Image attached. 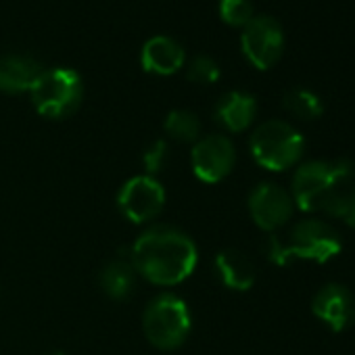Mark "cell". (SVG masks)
Wrapping results in <instances>:
<instances>
[{
	"label": "cell",
	"instance_id": "6da1fadb",
	"mask_svg": "<svg viewBox=\"0 0 355 355\" xmlns=\"http://www.w3.org/2000/svg\"><path fill=\"white\" fill-rule=\"evenodd\" d=\"M130 261L148 282L173 286L195 272L199 253L189 234L169 226H155L132 245Z\"/></svg>",
	"mask_w": 355,
	"mask_h": 355
},
{
	"label": "cell",
	"instance_id": "7a4b0ae2",
	"mask_svg": "<svg viewBox=\"0 0 355 355\" xmlns=\"http://www.w3.org/2000/svg\"><path fill=\"white\" fill-rule=\"evenodd\" d=\"M355 180V163L349 159H332V161H307L297 167L293 182H291V197L295 207L305 214L322 211L326 199L345 182Z\"/></svg>",
	"mask_w": 355,
	"mask_h": 355
},
{
	"label": "cell",
	"instance_id": "3957f363",
	"mask_svg": "<svg viewBox=\"0 0 355 355\" xmlns=\"http://www.w3.org/2000/svg\"><path fill=\"white\" fill-rule=\"evenodd\" d=\"M191 326L193 318L187 301L171 293L155 297L142 313L144 336L150 345L163 351L180 347L189 338Z\"/></svg>",
	"mask_w": 355,
	"mask_h": 355
},
{
	"label": "cell",
	"instance_id": "277c9868",
	"mask_svg": "<svg viewBox=\"0 0 355 355\" xmlns=\"http://www.w3.org/2000/svg\"><path fill=\"white\" fill-rule=\"evenodd\" d=\"M249 146L253 159L261 167L270 171H284L303 157L305 138L288 121L268 119L255 128Z\"/></svg>",
	"mask_w": 355,
	"mask_h": 355
},
{
	"label": "cell",
	"instance_id": "5b68a950",
	"mask_svg": "<svg viewBox=\"0 0 355 355\" xmlns=\"http://www.w3.org/2000/svg\"><path fill=\"white\" fill-rule=\"evenodd\" d=\"M32 103L42 117L65 119L78 111L84 98V84L78 71L67 67L44 69L30 90Z\"/></svg>",
	"mask_w": 355,
	"mask_h": 355
},
{
	"label": "cell",
	"instance_id": "8992f818",
	"mask_svg": "<svg viewBox=\"0 0 355 355\" xmlns=\"http://www.w3.org/2000/svg\"><path fill=\"white\" fill-rule=\"evenodd\" d=\"M291 261L309 259L315 263H326L343 251L340 234L322 220H301L288 232L284 241Z\"/></svg>",
	"mask_w": 355,
	"mask_h": 355
},
{
	"label": "cell",
	"instance_id": "52a82bcc",
	"mask_svg": "<svg viewBox=\"0 0 355 355\" xmlns=\"http://www.w3.org/2000/svg\"><path fill=\"white\" fill-rule=\"evenodd\" d=\"M245 59L259 71L272 69L284 53V32L278 19L270 15H255L241 36Z\"/></svg>",
	"mask_w": 355,
	"mask_h": 355
},
{
	"label": "cell",
	"instance_id": "ba28073f",
	"mask_svg": "<svg viewBox=\"0 0 355 355\" xmlns=\"http://www.w3.org/2000/svg\"><path fill=\"white\" fill-rule=\"evenodd\" d=\"M163 205L165 191L153 175L130 178L117 195V207L132 224H146L155 220Z\"/></svg>",
	"mask_w": 355,
	"mask_h": 355
},
{
	"label": "cell",
	"instance_id": "9c48e42d",
	"mask_svg": "<svg viewBox=\"0 0 355 355\" xmlns=\"http://www.w3.org/2000/svg\"><path fill=\"white\" fill-rule=\"evenodd\" d=\"M193 171L199 180L207 184L222 182L224 178L234 169L236 163V150L230 138L211 134L205 138H199L191 153Z\"/></svg>",
	"mask_w": 355,
	"mask_h": 355
},
{
	"label": "cell",
	"instance_id": "30bf717a",
	"mask_svg": "<svg viewBox=\"0 0 355 355\" xmlns=\"http://www.w3.org/2000/svg\"><path fill=\"white\" fill-rule=\"evenodd\" d=\"M293 211H295V203L291 193H286L278 184L261 182L249 195V214L253 222L270 234L282 228L291 220Z\"/></svg>",
	"mask_w": 355,
	"mask_h": 355
},
{
	"label": "cell",
	"instance_id": "8fae6325",
	"mask_svg": "<svg viewBox=\"0 0 355 355\" xmlns=\"http://www.w3.org/2000/svg\"><path fill=\"white\" fill-rule=\"evenodd\" d=\"M311 311L332 332H343L355 322V297L347 286L330 282L315 293Z\"/></svg>",
	"mask_w": 355,
	"mask_h": 355
},
{
	"label": "cell",
	"instance_id": "7c38bea8",
	"mask_svg": "<svg viewBox=\"0 0 355 355\" xmlns=\"http://www.w3.org/2000/svg\"><path fill=\"white\" fill-rule=\"evenodd\" d=\"M187 63V53L182 44L169 36H153L142 44L140 65L146 73L173 76Z\"/></svg>",
	"mask_w": 355,
	"mask_h": 355
},
{
	"label": "cell",
	"instance_id": "4fadbf2b",
	"mask_svg": "<svg viewBox=\"0 0 355 355\" xmlns=\"http://www.w3.org/2000/svg\"><path fill=\"white\" fill-rule=\"evenodd\" d=\"M44 67L28 55H5L0 57V90L7 94L30 92Z\"/></svg>",
	"mask_w": 355,
	"mask_h": 355
},
{
	"label": "cell",
	"instance_id": "5bb4252c",
	"mask_svg": "<svg viewBox=\"0 0 355 355\" xmlns=\"http://www.w3.org/2000/svg\"><path fill=\"white\" fill-rule=\"evenodd\" d=\"M257 117V101L249 92L232 90L216 105V121L228 132H245Z\"/></svg>",
	"mask_w": 355,
	"mask_h": 355
},
{
	"label": "cell",
	"instance_id": "9a60e30c",
	"mask_svg": "<svg viewBox=\"0 0 355 355\" xmlns=\"http://www.w3.org/2000/svg\"><path fill=\"white\" fill-rule=\"evenodd\" d=\"M216 270L224 286L230 291H249L255 284V266L253 261L236 249H224L216 257Z\"/></svg>",
	"mask_w": 355,
	"mask_h": 355
},
{
	"label": "cell",
	"instance_id": "2e32d148",
	"mask_svg": "<svg viewBox=\"0 0 355 355\" xmlns=\"http://www.w3.org/2000/svg\"><path fill=\"white\" fill-rule=\"evenodd\" d=\"M136 268L132 266L130 257H119L107 263L101 272V288L115 301H123L134 293L136 286Z\"/></svg>",
	"mask_w": 355,
	"mask_h": 355
},
{
	"label": "cell",
	"instance_id": "e0dca14e",
	"mask_svg": "<svg viewBox=\"0 0 355 355\" xmlns=\"http://www.w3.org/2000/svg\"><path fill=\"white\" fill-rule=\"evenodd\" d=\"M282 105L293 117H297L301 121H313V119L322 117V113H324L322 98L315 92L307 90V88L288 90L284 94V98H282Z\"/></svg>",
	"mask_w": 355,
	"mask_h": 355
},
{
	"label": "cell",
	"instance_id": "ac0fdd59",
	"mask_svg": "<svg viewBox=\"0 0 355 355\" xmlns=\"http://www.w3.org/2000/svg\"><path fill=\"white\" fill-rule=\"evenodd\" d=\"M322 211L328 214L330 218L343 220L347 226L355 230V180L334 189V193L326 199Z\"/></svg>",
	"mask_w": 355,
	"mask_h": 355
},
{
	"label": "cell",
	"instance_id": "d6986e66",
	"mask_svg": "<svg viewBox=\"0 0 355 355\" xmlns=\"http://www.w3.org/2000/svg\"><path fill=\"white\" fill-rule=\"evenodd\" d=\"M169 138L178 142H197L201 136V121L193 111L187 109H175L165 117L163 123Z\"/></svg>",
	"mask_w": 355,
	"mask_h": 355
},
{
	"label": "cell",
	"instance_id": "ffe728a7",
	"mask_svg": "<svg viewBox=\"0 0 355 355\" xmlns=\"http://www.w3.org/2000/svg\"><path fill=\"white\" fill-rule=\"evenodd\" d=\"M220 17L230 28H245L255 17L251 0H220Z\"/></svg>",
	"mask_w": 355,
	"mask_h": 355
},
{
	"label": "cell",
	"instance_id": "44dd1931",
	"mask_svg": "<svg viewBox=\"0 0 355 355\" xmlns=\"http://www.w3.org/2000/svg\"><path fill=\"white\" fill-rule=\"evenodd\" d=\"M222 76V69L220 65L216 63L214 57L209 55H199L195 57L189 67H187V78L189 82L193 84H199V86H209V84H216Z\"/></svg>",
	"mask_w": 355,
	"mask_h": 355
},
{
	"label": "cell",
	"instance_id": "7402d4cb",
	"mask_svg": "<svg viewBox=\"0 0 355 355\" xmlns=\"http://www.w3.org/2000/svg\"><path fill=\"white\" fill-rule=\"evenodd\" d=\"M167 157H169L167 142H165L163 138H159V140H153V142L146 146L144 155H142V163H144L146 175H153V178H155V173H159V171L165 167V163H167Z\"/></svg>",
	"mask_w": 355,
	"mask_h": 355
},
{
	"label": "cell",
	"instance_id": "603a6c76",
	"mask_svg": "<svg viewBox=\"0 0 355 355\" xmlns=\"http://www.w3.org/2000/svg\"><path fill=\"white\" fill-rule=\"evenodd\" d=\"M263 251L268 255V259L276 266H288L291 263V257H288V251H286V245L280 236L276 234H268L266 243H263Z\"/></svg>",
	"mask_w": 355,
	"mask_h": 355
},
{
	"label": "cell",
	"instance_id": "cb8c5ba5",
	"mask_svg": "<svg viewBox=\"0 0 355 355\" xmlns=\"http://www.w3.org/2000/svg\"><path fill=\"white\" fill-rule=\"evenodd\" d=\"M49 355H63V353H49Z\"/></svg>",
	"mask_w": 355,
	"mask_h": 355
}]
</instances>
